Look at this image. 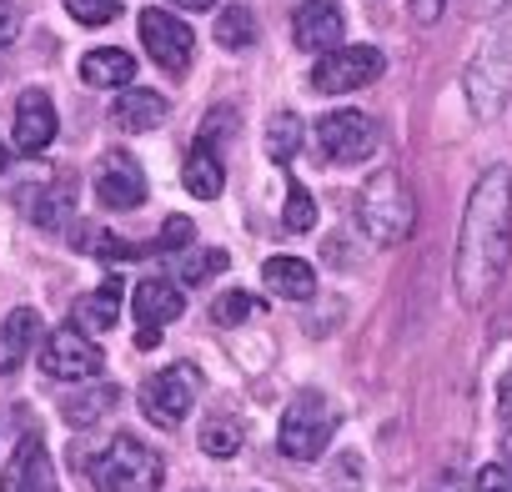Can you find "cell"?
Segmentation results:
<instances>
[{
    "label": "cell",
    "mask_w": 512,
    "mask_h": 492,
    "mask_svg": "<svg viewBox=\"0 0 512 492\" xmlns=\"http://www.w3.org/2000/svg\"><path fill=\"white\" fill-rule=\"evenodd\" d=\"M512 262V166H487L467 196L452 282L462 307H482Z\"/></svg>",
    "instance_id": "1"
},
{
    "label": "cell",
    "mask_w": 512,
    "mask_h": 492,
    "mask_svg": "<svg viewBox=\"0 0 512 492\" xmlns=\"http://www.w3.org/2000/svg\"><path fill=\"white\" fill-rule=\"evenodd\" d=\"M357 226L377 246H397V241L412 236L417 196H412V186H407V176L397 166H382V171H372L362 181V191H357Z\"/></svg>",
    "instance_id": "2"
},
{
    "label": "cell",
    "mask_w": 512,
    "mask_h": 492,
    "mask_svg": "<svg viewBox=\"0 0 512 492\" xmlns=\"http://www.w3.org/2000/svg\"><path fill=\"white\" fill-rule=\"evenodd\" d=\"M462 91H467V106L477 121H492L507 106V96H512V26H497L477 46V56L467 61Z\"/></svg>",
    "instance_id": "3"
},
{
    "label": "cell",
    "mask_w": 512,
    "mask_h": 492,
    "mask_svg": "<svg viewBox=\"0 0 512 492\" xmlns=\"http://www.w3.org/2000/svg\"><path fill=\"white\" fill-rule=\"evenodd\" d=\"M166 477L161 452H151L141 437H116L96 462H91V482L96 492H156Z\"/></svg>",
    "instance_id": "4"
},
{
    "label": "cell",
    "mask_w": 512,
    "mask_h": 492,
    "mask_svg": "<svg viewBox=\"0 0 512 492\" xmlns=\"http://www.w3.org/2000/svg\"><path fill=\"white\" fill-rule=\"evenodd\" d=\"M332 427H337V417H332L327 397H322V392H297V397L287 402V412H282L277 447H282L292 462H317V457L327 452V442H332Z\"/></svg>",
    "instance_id": "5"
},
{
    "label": "cell",
    "mask_w": 512,
    "mask_h": 492,
    "mask_svg": "<svg viewBox=\"0 0 512 492\" xmlns=\"http://www.w3.org/2000/svg\"><path fill=\"white\" fill-rule=\"evenodd\" d=\"M196 392H201V372H196L191 362H171V367H161V372L141 387V412H146V422H156L161 432H176V427L191 417Z\"/></svg>",
    "instance_id": "6"
},
{
    "label": "cell",
    "mask_w": 512,
    "mask_h": 492,
    "mask_svg": "<svg viewBox=\"0 0 512 492\" xmlns=\"http://www.w3.org/2000/svg\"><path fill=\"white\" fill-rule=\"evenodd\" d=\"M382 71H387V56H382L377 46H332V51L317 56L312 86H317L322 96H347V91L372 86Z\"/></svg>",
    "instance_id": "7"
},
{
    "label": "cell",
    "mask_w": 512,
    "mask_h": 492,
    "mask_svg": "<svg viewBox=\"0 0 512 492\" xmlns=\"http://www.w3.org/2000/svg\"><path fill=\"white\" fill-rule=\"evenodd\" d=\"M101 367H106V357L81 327H56L41 347V372L56 382H96Z\"/></svg>",
    "instance_id": "8"
},
{
    "label": "cell",
    "mask_w": 512,
    "mask_h": 492,
    "mask_svg": "<svg viewBox=\"0 0 512 492\" xmlns=\"http://www.w3.org/2000/svg\"><path fill=\"white\" fill-rule=\"evenodd\" d=\"M141 41H146V56L166 71V76H186L191 71V56H196V36L181 16L151 6L141 11Z\"/></svg>",
    "instance_id": "9"
},
{
    "label": "cell",
    "mask_w": 512,
    "mask_h": 492,
    "mask_svg": "<svg viewBox=\"0 0 512 492\" xmlns=\"http://www.w3.org/2000/svg\"><path fill=\"white\" fill-rule=\"evenodd\" d=\"M317 146L327 161L337 166H352V161H367L377 151V121L362 116V111H332L317 121Z\"/></svg>",
    "instance_id": "10"
},
{
    "label": "cell",
    "mask_w": 512,
    "mask_h": 492,
    "mask_svg": "<svg viewBox=\"0 0 512 492\" xmlns=\"http://www.w3.org/2000/svg\"><path fill=\"white\" fill-rule=\"evenodd\" d=\"M96 201L111 206V211H136V206L146 201V171L136 166V156H126V151L101 156V171H96Z\"/></svg>",
    "instance_id": "11"
},
{
    "label": "cell",
    "mask_w": 512,
    "mask_h": 492,
    "mask_svg": "<svg viewBox=\"0 0 512 492\" xmlns=\"http://www.w3.org/2000/svg\"><path fill=\"white\" fill-rule=\"evenodd\" d=\"M0 492H61V487H56L51 452H46V442H41L36 432L16 442L6 472H0Z\"/></svg>",
    "instance_id": "12"
},
{
    "label": "cell",
    "mask_w": 512,
    "mask_h": 492,
    "mask_svg": "<svg viewBox=\"0 0 512 492\" xmlns=\"http://www.w3.org/2000/svg\"><path fill=\"white\" fill-rule=\"evenodd\" d=\"M342 36H347V16H342V6L337 0H302L297 6V16H292V41L302 46V51H332V46H342Z\"/></svg>",
    "instance_id": "13"
},
{
    "label": "cell",
    "mask_w": 512,
    "mask_h": 492,
    "mask_svg": "<svg viewBox=\"0 0 512 492\" xmlns=\"http://www.w3.org/2000/svg\"><path fill=\"white\" fill-rule=\"evenodd\" d=\"M11 141H16V151H21V156H41V151L56 141V106H51V96H46V91H21Z\"/></svg>",
    "instance_id": "14"
},
{
    "label": "cell",
    "mask_w": 512,
    "mask_h": 492,
    "mask_svg": "<svg viewBox=\"0 0 512 492\" xmlns=\"http://www.w3.org/2000/svg\"><path fill=\"white\" fill-rule=\"evenodd\" d=\"M36 337H41V312L36 307H16L6 322H0V377L16 372L21 362H31Z\"/></svg>",
    "instance_id": "15"
},
{
    "label": "cell",
    "mask_w": 512,
    "mask_h": 492,
    "mask_svg": "<svg viewBox=\"0 0 512 492\" xmlns=\"http://www.w3.org/2000/svg\"><path fill=\"white\" fill-rule=\"evenodd\" d=\"M166 116H171L166 96L141 91V86H121V96H116V106H111V121H116L121 131H156Z\"/></svg>",
    "instance_id": "16"
},
{
    "label": "cell",
    "mask_w": 512,
    "mask_h": 492,
    "mask_svg": "<svg viewBox=\"0 0 512 492\" xmlns=\"http://www.w3.org/2000/svg\"><path fill=\"white\" fill-rule=\"evenodd\" d=\"M81 81L96 86V91H121V86L136 81V61H131V51H116V46L86 51L81 56Z\"/></svg>",
    "instance_id": "17"
},
{
    "label": "cell",
    "mask_w": 512,
    "mask_h": 492,
    "mask_svg": "<svg viewBox=\"0 0 512 492\" xmlns=\"http://www.w3.org/2000/svg\"><path fill=\"white\" fill-rule=\"evenodd\" d=\"M181 181H186V191H191L196 201H216V196H221V186H226L221 151H216V146H206V141L196 136V146H191V156H186V166H181Z\"/></svg>",
    "instance_id": "18"
},
{
    "label": "cell",
    "mask_w": 512,
    "mask_h": 492,
    "mask_svg": "<svg viewBox=\"0 0 512 492\" xmlns=\"http://www.w3.org/2000/svg\"><path fill=\"white\" fill-rule=\"evenodd\" d=\"M121 277H106L96 292H86V297H76V327L86 332V337H96V332H111L116 327V317H121Z\"/></svg>",
    "instance_id": "19"
},
{
    "label": "cell",
    "mask_w": 512,
    "mask_h": 492,
    "mask_svg": "<svg viewBox=\"0 0 512 492\" xmlns=\"http://www.w3.org/2000/svg\"><path fill=\"white\" fill-rule=\"evenodd\" d=\"M262 282H267L277 297H287V302L317 297V272H312V262H302V257H272V262L262 267Z\"/></svg>",
    "instance_id": "20"
},
{
    "label": "cell",
    "mask_w": 512,
    "mask_h": 492,
    "mask_svg": "<svg viewBox=\"0 0 512 492\" xmlns=\"http://www.w3.org/2000/svg\"><path fill=\"white\" fill-rule=\"evenodd\" d=\"M186 312V297H181V287L176 282H141L136 287V322L141 327H166V322H176Z\"/></svg>",
    "instance_id": "21"
},
{
    "label": "cell",
    "mask_w": 512,
    "mask_h": 492,
    "mask_svg": "<svg viewBox=\"0 0 512 492\" xmlns=\"http://www.w3.org/2000/svg\"><path fill=\"white\" fill-rule=\"evenodd\" d=\"M116 402H121L116 382H96V387L76 392V397L61 407V417H66L71 427H96L101 417H111V412H116Z\"/></svg>",
    "instance_id": "22"
},
{
    "label": "cell",
    "mask_w": 512,
    "mask_h": 492,
    "mask_svg": "<svg viewBox=\"0 0 512 492\" xmlns=\"http://www.w3.org/2000/svg\"><path fill=\"white\" fill-rule=\"evenodd\" d=\"M297 146H302V116L297 111H277L272 126H267V156L277 166H287L297 156Z\"/></svg>",
    "instance_id": "23"
},
{
    "label": "cell",
    "mask_w": 512,
    "mask_h": 492,
    "mask_svg": "<svg viewBox=\"0 0 512 492\" xmlns=\"http://www.w3.org/2000/svg\"><path fill=\"white\" fill-rule=\"evenodd\" d=\"M216 41H221L226 51H246V46L256 41V16H251V6H226V11L216 16Z\"/></svg>",
    "instance_id": "24"
},
{
    "label": "cell",
    "mask_w": 512,
    "mask_h": 492,
    "mask_svg": "<svg viewBox=\"0 0 512 492\" xmlns=\"http://www.w3.org/2000/svg\"><path fill=\"white\" fill-rule=\"evenodd\" d=\"M241 422L236 417H216V422H206L201 427V452L206 457H236L241 452Z\"/></svg>",
    "instance_id": "25"
},
{
    "label": "cell",
    "mask_w": 512,
    "mask_h": 492,
    "mask_svg": "<svg viewBox=\"0 0 512 492\" xmlns=\"http://www.w3.org/2000/svg\"><path fill=\"white\" fill-rule=\"evenodd\" d=\"M231 267V257L221 252V246H196V252L181 262V282H191V287H201V282H211V277H221Z\"/></svg>",
    "instance_id": "26"
},
{
    "label": "cell",
    "mask_w": 512,
    "mask_h": 492,
    "mask_svg": "<svg viewBox=\"0 0 512 492\" xmlns=\"http://www.w3.org/2000/svg\"><path fill=\"white\" fill-rule=\"evenodd\" d=\"M251 317H262V302H256L251 292H226V297L211 302V322H221V327H241Z\"/></svg>",
    "instance_id": "27"
},
{
    "label": "cell",
    "mask_w": 512,
    "mask_h": 492,
    "mask_svg": "<svg viewBox=\"0 0 512 492\" xmlns=\"http://www.w3.org/2000/svg\"><path fill=\"white\" fill-rule=\"evenodd\" d=\"M282 221L287 231H312L317 226V201L302 181H287V206H282Z\"/></svg>",
    "instance_id": "28"
},
{
    "label": "cell",
    "mask_w": 512,
    "mask_h": 492,
    "mask_svg": "<svg viewBox=\"0 0 512 492\" xmlns=\"http://www.w3.org/2000/svg\"><path fill=\"white\" fill-rule=\"evenodd\" d=\"M76 26H111L121 16V0H66Z\"/></svg>",
    "instance_id": "29"
},
{
    "label": "cell",
    "mask_w": 512,
    "mask_h": 492,
    "mask_svg": "<svg viewBox=\"0 0 512 492\" xmlns=\"http://www.w3.org/2000/svg\"><path fill=\"white\" fill-rule=\"evenodd\" d=\"M191 241H196V221L191 216H166V226L156 236V252H186Z\"/></svg>",
    "instance_id": "30"
},
{
    "label": "cell",
    "mask_w": 512,
    "mask_h": 492,
    "mask_svg": "<svg viewBox=\"0 0 512 492\" xmlns=\"http://www.w3.org/2000/svg\"><path fill=\"white\" fill-rule=\"evenodd\" d=\"M477 492H512V462H492L477 472Z\"/></svg>",
    "instance_id": "31"
},
{
    "label": "cell",
    "mask_w": 512,
    "mask_h": 492,
    "mask_svg": "<svg viewBox=\"0 0 512 492\" xmlns=\"http://www.w3.org/2000/svg\"><path fill=\"white\" fill-rule=\"evenodd\" d=\"M16 36H21V11L11 0H0V46H11Z\"/></svg>",
    "instance_id": "32"
},
{
    "label": "cell",
    "mask_w": 512,
    "mask_h": 492,
    "mask_svg": "<svg viewBox=\"0 0 512 492\" xmlns=\"http://www.w3.org/2000/svg\"><path fill=\"white\" fill-rule=\"evenodd\" d=\"M442 6H447V0H412V16H417L422 26H432V21L442 16Z\"/></svg>",
    "instance_id": "33"
},
{
    "label": "cell",
    "mask_w": 512,
    "mask_h": 492,
    "mask_svg": "<svg viewBox=\"0 0 512 492\" xmlns=\"http://www.w3.org/2000/svg\"><path fill=\"white\" fill-rule=\"evenodd\" d=\"M497 412H502V417L512 422V372H507V377L497 382Z\"/></svg>",
    "instance_id": "34"
},
{
    "label": "cell",
    "mask_w": 512,
    "mask_h": 492,
    "mask_svg": "<svg viewBox=\"0 0 512 492\" xmlns=\"http://www.w3.org/2000/svg\"><path fill=\"white\" fill-rule=\"evenodd\" d=\"M467 6H472L477 16H492V11H502V6H507V0H467Z\"/></svg>",
    "instance_id": "35"
},
{
    "label": "cell",
    "mask_w": 512,
    "mask_h": 492,
    "mask_svg": "<svg viewBox=\"0 0 512 492\" xmlns=\"http://www.w3.org/2000/svg\"><path fill=\"white\" fill-rule=\"evenodd\" d=\"M156 342H161V327H141L136 332V347H156Z\"/></svg>",
    "instance_id": "36"
},
{
    "label": "cell",
    "mask_w": 512,
    "mask_h": 492,
    "mask_svg": "<svg viewBox=\"0 0 512 492\" xmlns=\"http://www.w3.org/2000/svg\"><path fill=\"white\" fill-rule=\"evenodd\" d=\"M171 6H176V11H211L216 0H171Z\"/></svg>",
    "instance_id": "37"
},
{
    "label": "cell",
    "mask_w": 512,
    "mask_h": 492,
    "mask_svg": "<svg viewBox=\"0 0 512 492\" xmlns=\"http://www.w3.org/2000/svg\"><path fill=\"white\" fill-rule=\"evenodd\" d=\"M502 457L512 462V427H507V437H502Z\"/></svg>",
    "instance_id": "38"
},
{
    "label": "cell",
    "mask_w": 512,
    "mask_h": 492,
    "mask_svg": "<svg viewBox=\"0 0 512 492\" xmlns=\"http://www.w3.org/2000/svg\"><path fill=\"white\" fill-rule=\"evenodd\" d=\"M6 161H11V151H6V141H0V171H6Z\"/></svg>",
    "instance_id": "39"
}]
</instances>
